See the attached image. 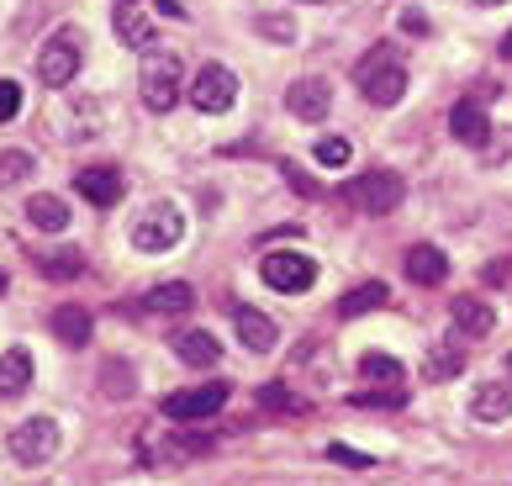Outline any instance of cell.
<instances>
[{
	"instance_id": "obj_1",
	"label": "cell",
	"mask_w": 512,
	"mask_h": 486,
	"mask_svg": "<svg viewBox=\"0 0 512 486\" xmlns=\"http://www.w3.org/2000/svg\"><path fill=\"white\" fill-rule=\"evenodd\" d=\"M354 85H359V96H365L370 106H396L407 96V64L396 59V48H370L365 59L354 64Z\"/></svg>"
},
{
	"instance_id": "obj_2",
	"label": "cell",
	"mask_w": 512,
	"mask_h": 486,
	"mask_svg": "<svg viewBox=\"0 0 512 486\" xmlns=\"http://www.w3.org/2000/svg\"><path fill=\"white\" fill-rule=\"evenodd\" d=\"M80 59H85V43L74 27H59L43 43V53H37V80H43L48 90H64L74 74H80Z\"/></svg>"
},
{
	"instance_id": "obj_3",
	"label": "cell",
	"mask_w": 512,
	"mask_h": 486,
	"mask_svg": "<svg viewBox=\"0 0 512 486\" xmlns=\"http://www.w3.org/2000/svg\"><path fill=\"white\" fill-rule=\"evenodd\" d=\"M159 11L180 16V6H169V0H117V11H111V27L127 48H154V32H159Z\"/></svg>"
},
{
	"instance_id": "obj_4",
	"label": "cell",
	"mask_w": 512,
	"mask_h": 486,
	"mask_svg": "<svg viewBox=\"0 0 512 486\" xmlns=\"http://www.w3.org/2000/svg\"><path fill=\"white\" fill-rule=\"evenodd\" d=\"M138 96H143L148 111H159V117L180 101V59L175 53H164V48L148 53L143 69H138Z\"/></svg>"
},
{
	"instance_id": "obj_5",
	"label": "cell",
	"mask_w": 512,
	"mask_h": 486,
	"mask_svg": "<svg viewBox=\"0 0 512 486\" xmlns=\"http://www.w3.org/2000/svg\"><path fill=\"white\" fill-rule=\"evenodd\" d=\"M344 196H349V207L370 212V217H386V212L402 207L407 185H402V175H396V170H370V175L349 180V185H344Z\"/></svg>"
},
{
	"instance_id": "obj_6",
	"label": "cell",
	"mask_w": 512,
	"mask_h": 486,
	"mask_svg": "<svg viewBox=\"0 0 512 486\" xmlns=\"http://www.w3.org/2000/svg\"><path fill=\"white\" fill-rule=\"evenodd\" d=\"M180 238H185V217H180L175 201H159V207H148L132 222V249H143V254H164V249H175Z\"/></svg>"
},
{
	"instance_id": "obj_7",
	"label": "cell",
	"mask_w": 512,
	"mask_h": 486,
	"mask_svg": "<svg viewBox=\"0 0 512 486\" xmlns=\"http://www.w3.org/2000/svg\"><path fill=\"white\" fill-rule=\"evenodd\" d=\"M259 275H264V286H270V291L301 296V291H312V286H317V259L280 249V254H264V259H259Z\"/></svg>"
},
{
	"instance_id": "obj_8",
	"label": "cell",
	"mask_w": 512,
	"mask_h": 486,
	"mask_svg": "<svg viewBox=\"0 0 512 486\" xmlns=\"http://www.w3.org/2000/svg\"><path fill=\"white\" fill-rule=\"evenodd\" d=\"M227 381H206V386H191V391H175V397H164L159 402V413L169 423H196V418H217L222 407H227Z\"/></svg>"
},
{
	"instance_id": "obj_9",
	"label": "cell",
	"mask_w": 512,
	"mask_h": 486,
	"mask_svg": "<svg viewBox=\"0 0 512 486\" xmlns=\"http://www.w3.org/2000/svg\"><path fill=\"white\" fill-rule=\"evenodd\" d=\"M233 101H238V74L227 64H201V74L191 80V106L206 117H222Z\"/></svg>"
},
{
	"instance_id": "obj_10",
	"label": "cell",
	"mask_w": 512,
	"mask_h": 486,
	"mask_svg": "<svg viewBox=\"0 0 512 486\" xmlns=\"http://www.w3.org/2000/svg\"><path fill=\"white\" fill-rule=\"evenodd\" d=\"M53 450H59V423L53 418H27L11 428V455L22 465H43L53 460Z\"/></svg>"
},
{
	"instance_id": "obj_11",
	"label": "cell",
	"mask_w": 512,
	"mask_h": 486,
	"mask_svg": "<svg viewBox=\"0 0 512 486\" xmlns=\"http://www.w3.org/2000/svg\"><path fill=\"white\" fill-rule=\"evenodd\" d=\"M286 111L296 122H322L333 111V85L322 80V74H307V80L286 85Z\"/></svg>"
},
{
	"instance_id": "obj_12",
	"label": "cell",
	"mask_w": 512,
	"mask_h": 486,
	"mask_svg": "<svg viewBox=\"0 0 512 486\" xmlns=\"http://www.w3.org/2000/svg\"><path fill=\"white\" fill-rule=\"evenodd\" d=\"M74 191H80L90 207H117L122 201V170H111V164H85V170L74 175Z\"/></svg>"
},
{
	"instance_id": "obj_13",
	"label": "cell",
	"mask_w": 512,
	"mask_h": 486,
	"mask_svg": "<svg viewBox=\"0 0 512 486\" xmlns=\"http://www.w3.org/2000/svg\"><path fill=\"white\" fill-rule=\"evenodd\" d=\"M449 133H454V143H470V148L491 143V117L481 111V101H454V111H449Z\"/></svg>"
},
{
	"instance_id": "obj_14",
	"label": "cell",
	"mask_w": 512,
	"mask_h": 486,
	"mask_svg": "<svg viewBox=\"0 0 512 486\" xmlns=\"http://www.w3.org/2000/svg\"><path fill=\"white\" fill-rule=\"evenodd\" d=\"M449 317H454V328H460L465 339H486V333L497 328V312H491V307L481 302V296H454Z\"/></svg>"
},
{
	"instance_id": "obj_15",
	"label": "cell",
	"mask_w": 512,
	"mask_h": 486,
	"mask_svg": "<svg viewBox=\"0 0 512 486\" xmlns=\"http://www.w3.org/2000/svg\"><path fill=\"white\" fill-rule=\"evenodd\" d=\"M233 323H238V339H243V349H249V354H270L275 339H280L275 323H270V317H264L259 307H238Z\"/></svg>"
},
{
	"instance_id": "obj_16",
	"label": "cell",
	"mask_w": 512,
	"mask_h": 486,
	"mask_svg": "<svg viewBox=\"0 0 512 486\" xmlns=\"http://www.w3.org/2000/svg\"><path fill=\"white\" fill-rule=\"evenodd\" d=\"M175 354H180V365L206 370V365H217V360H222V344H217L206 328H191V333H175Z\"/></svg>"
},
{
	"instance_id": "obj_17",
	"label": "cell",
	"mask_w": 512,
	"mask_h": 486,
	"mask_svg": "<svg viewBox=\"0 0 512 486\" xmlns=\"http://www.w3.org/2000/svg\"><path fill=\"white\" fill-rule=\"evenodd\" d=\"M470 418H476V423H507L512 418V386H497V381L476 386V397H470Z\"/></svg>"
},
{
	"instance_id": "obj_18",
	"label": "cell",
	"mask_w": 512,
	"mask_h": 486,
	"mask_svg": "<svg viewBox=\"0 0 512 486\" xmlns=\"http://www.w3.org/2000/svg\"><path fill=\"white\" fill-rule=\"evenodd\" d=\"M444 270H449V259L433 249V243H412L407 249V275L417 280V286H439Z\"/></svg>"
},
{
	"instance_id": "obj_19",
	"label": "cell",
	"mask_w": 512,
	"mask_h": 486,
	"mask_svg": "<svg viewBox=\"0 0 512 486\" xmlns=\"http://www.w3.org/2000/svg\"><path fill=\"white\" fill-rule=\"evenodd\" d=\"M32 386V354L27 349H6L0 354V397H22Z\"/></svg>"
},
{
	"instance_id": "obj_20",
	"label": "cell",
	"mask_w": 512,
	"mask_h": 486,
	"mask_svg": "<svg viewBox=\"0 0 512 486\" xmlns=\"http://www.w3.org/2000/svg\"><path fill=\"white\" fill-rule=\"evenodd\" d=\"M148 312H159V317H180V312H191L196 307V291L185 286V280H169V286H154L148 291Z\"/></svg>"
},
{
	"instance_id": "obj_21",
	"label": "cell",
	"mask_w": 512,
	"mask_h": 486,
	"mask_svg": "<svg viewBox=\"0 0 512 486\" xmlns=\"http://www.w3.org/2000/svg\"><path fill=\"white\" fill-rule=\"evenodd\" d=\"M53 333H59V344L85 349V344H90V333H96V323H90V312H85V307H59V312H53Z\"/></svg>"
},
{
	"instance_id": "obj_22",
	"label": "cell",
	"mask_w": 512,
	"mask_h": 486,
	"mask_svg": "<svg viewBox=\"0 0 512 486\" xmlns=\"http://www.w3.org/2000/svg\"><path fill=\"white\" fill-rule=\"evenodd\" d=\"M359 376H365L370 386H402L407 365H402V360H391L386 349H370V354H359Z\"/></svg>"
},
{
	"instance_id": "obj_23",
	"label": "cell",
	"mask_w": 512,
	"mask_h": 486,
	"mask_svg": "<svg viewBox=\"0 0 512 486\" xmlns=\"http://www.w3.org/2000/svg\"><path fill=\"white\" fill-rule=\"evenodd\" d=\"M386 286L381 280H365V286H354V291H344L338 296V317H365V312H375V307H386Z\"/></svg>"
},
{
	"instance_id": "obj_24",
	"label": "cell",
	"mask_w": 512,
	"mask_h": 486,
	"mask_svg": "<svg viewBox=\"0 0 512 486\" xmlns=\"http://www.w3.org/2000/svg\"><path fill=\"white\" fill-rule=\"evenodd\" d=\"M27 222H32V228H43V233H64L69 228V207L59 196H32L27 201Z\"/></svg>"
},
{
	"instance_id": "obj_25",
	"label": "cell",
	"mask_w": 512,
	"mask_h": 486,
	"mask_svg": "<svg viewBox=\"0 0 512 486\" xmlns=\"http://www.w3.org/2000/svg\"><path fill=\"white\" fill-rule=\"evenodd\" d=\"M312 159L322 164V170H344V164L354 159V143H349V138H338V133H328V138H317Z\"/></svg>"
},
{
	"instance_id": "obj_26",
	"label": "cell",
	"mask_w": 512,
	"mask_h": 486,
	"mask_svg": "<svg viewBox=\"0 0 512 486\" xmlns=\"http://www.w3.org/2000/svg\"><path fill=\"white\" fill-rule=\"evenodd\" d=\"M465 370V354H454V349H433L428 354V365H423V376L428 381H454Z\"/></svg>"
},
{
	"instance_id": "obj_27",
	"label": "cell",
	"mask_w": 512,
	"mask_h": 486,
	"mask_svg": "<svg viewBox=\"0 0 512 486\" xmlns=\"http://www.w3.org/2000/svg\"><path fill=\"white\" fill-rule=\"evenodd\" d=\"M37 265H43V275L48 280H74V275H85V259L80 254H43V259H37Z\"/></svg>"
},
{
	"instance_id": "obj_28",
	"label": "cell",
	"mask_w": 512,
	"mask_h": 486,
	"mask_svg": "<svg viewBox=\"0 0 512 486\" xmlns=\"http://www.w3.org/2000/svg\"><path fill=\"white\" fill-rule=\"evenodd\" d=\"M22 180H32V154L6 148V154H0V185H22Z\"/></svg>"
},
{
	"instance_id": "obj_29",
	"label": "cell",
	"mask_w": 512,
	"mask_h": 486,
	"mask_svg": "<svg viewBox=\"0 0 512 486\" xmlns=\"http://www.w3.org/2000/svg\"><path fill=\"white\" fill-rule=\"evenodd\" d=\"M349 402H354V407H402L407 397H402V391L391 386V391H354Z\"/></svg>"
},
{
	"instance_id": "obj_30",
	"label": "cell",
	"mask_w": 512,
	"mask_h": 486,
	"mask_svg": "<svg viewBox=\"0 0 512 486\" xmlns=\"http://www.w3.org/2000/svg\"><path fill=\"white\" fill-rule=\"evenodd\" d=\"M22 111V85L16 80H0V122H11Z\"/></svg>"
},
{
	"instance_id": "obj_31",
	"label": "cell",
	"mask_w": 512,
	"mask_h": 486,
	"mask_svg": "<svg viewBox=\"0 0 512 486\" xmlns=\"http://www.w3.org/2000/svg\"><path fill=\"white\" fill-rule=\"evenodd\" d=\"M481 280H486V286H512V254L507 259H491V265L481 270Z\"/></svg>"
},
{
	"instance_id": "obj_32",
	"label": "cell",
	"mask_w": 512,
	"mask_h": 486,
	"mask_svg": "<svg viewBox=\"0 0 512 486\" xmlns=\"http://www.w3.org/2000/svg\"><path fill=\"white\" fill-rule=\"evenodd\" d=\"M259 27H264V37H275V43H291V37H296V27L291 22H275V16H264Z\"/></svg>"
},
{
	"instance_id": "obj_33",
	"label": "cell",
	"mask_w": 512,
	"mask_h": 486,
	"mask_svg": "<svg viewBox=\"0 0 512 486\" xmlns=\"http://www.w3.org/2000/svg\"><path fill=\"white\" fill-rule=\"evenodd\" d=\"M328 455H333L338 465H359V471H370V465H375L370 455H354V450H344V444H333V450H328Z\"/></svg>"
},
{
	"instance_id": "obj_34",
	"label": "cell",
	"mask_w": 512,
	"mask_h": 486,
	"mask_svg": "<svg viewBox=\"0 0 512 486\" xmlns=\"http://www.w3.org/2000/svg\"><path fill=\"white\" fill-rule=\"evenodd\" d=\"M259 402H264V407H291V391H286V386H264Z\"/></svg>"
},
{
	"instance_id": "obj_35",
	"label": "cell",
	"mask_w": 512,
	"mask_h": 486,
	"mask_svg": "<svg viewBox=\"0 0 512 486\" xmlns=\"http://www.w3.org/2000/svg\"><path fill=\"white\" fill-rule=\"evenodd\" d=\"M402 27H407L412 37H428V16H423V11H402Z\"/></svg>"
},
{
	"instance_id": "obj_36",
	"label": "cell",
	"mask_w": 512,
	"mask_h": 486,
	"mask_svg": "<svg viewBox=\"0 0 512 486\" xmlns=\"http://www.w3.org/2000/svg\"><path fill=\"white\" fill-rule=\"evenodd\" d=\"M502 59H512V32L502 37Z\"/></svg>"
},
{
	"instance_id": "obj_37",
	"label": "cell",
	"mask_w": 512,
	"mask_h": 486,
	"mask_svg": "<svg viewBox=\"0 0 512 486\" xmlns=\"http://www.w3.org/2000/svg\"><path fill=\"white\" fill-rule=\"evenodd\" d=\"M476 6H502V0H476Z\"/></svg>"
},
{
	"instance_id": "obj_38",
	"label": "cell",
	"mask_w": 512,
	"mask_h": 486,
	"mask_svg": "<svg viewBox=\"0 0 512 486\" xmlns=\"http://www.w3.org/2000/svg\"><path fill=\"white\" fill-rule=\"evenodd\" d=\"M0 291H6V275H0Z\"/></svg>"
},
{
	"instance_id": "obj_39",
	"label": "cell",
	"mask_w": 512,
	"mask_h": 486,
	"mask_svg": "<svg viewBox=\"0 0 512 486\" xmlns=\"http://www.w3.org/2000/svg\"><path fill=\"white\" fill-rule=\"evenodd\" d=\"M307 6H322V0H307Z\"/></svg>"
},
{
	"instance_id": "obj_40",
	"label": "cell",
	"mask_w": 512,
	"mask_h": 486,
	"mask_svg": "<svg viewBox=\"0 0 512 486\" xmlns=\"http://www.w3.org/2000/svg\"><path fill=\"white\" fill-rule=\"evenodd\" d=\"M507 370H512V354H507Z\"/></svg>"
}]
</instances>
